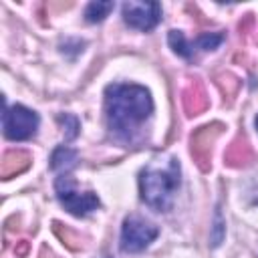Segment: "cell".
I'll use <instances>...</instances> for the list:
<instances>
[{"mask_svg":"<svg viewBox=\"0 0 258 258\" xmlns=\"http://www.w3.org/2000/svg\"><path fill=\"white\" fill-rule=\"evenodd\" d=\"M105 109L109 129L115 135L129 139L131 133L151 115L153 101L149 91L141 85L113 83L105 89Z\"/></svg>","mask_w":258,"mask_h":258,"instance_id":"cell-1","label":"cell"},{"mask_svg":"<svg viewBox=\"0 0 258 258\" xmlns=\"http://www.w3.org/2000/svg\"><path fill=\"white\" fill-rule=\"evenodd\" d=\"M179 161L167 157L165 161L153 159L139 173V196L155 212H169L173 206L175 191L181 183Z\"/></svg>","mask_w":258,"mask_h":258,"instance_id":"cell-2","label":"cell"},{"mask_svg":"<svg viewBox=\"0 0 258 258\" xmlns=\"http://www.w3.org/2000/svg\"><path fill=\"white\" fill-rule=\"evenodd\" d=\"M2 129H4L6 139L26 141L38 129V115L32 109L24 107V105L6 107L4 113H2Z\"/></svg>","mask_w":258,"mask_h":258,"instance_id":"cell-3","label":"cell"},{"mask_svg":"<svg viewBox=\"0 0 258 258\" xmlns=\"http://www.w3.org/2000/svg\"><path fill=\"white\" fill-rule=\"evenodd\" d=\"M54 189H56V198L58 202L64 206L67 212H71L73 216H87L89 212L99 208V196L95 191H77L75 189V181L69 175H60L54 181Z\"/></svg>","mask_w":258,"mask_h":258,"instance_id":"cell-4","label":"cell"},{"mask_svg":"<svg viewBox=\"0 0 258 258\" xmlns=\"http://www.w3.org/2000/svg\"><path fill=\"white\" fill-rule=\"evenodd\" d=\"M159 230L155 224L139 218V216H129L125 218L123 222V228H121V250L127 252V254H135V252H141L145 250L155 238H157Z\"/></svg>","mask_w":258,"mask_h":258,"instance_id":"cell-5","label":"cell"},{"mask_svg":"<svg viewBox=\"0 0 258 258\" xmlns=\"http://www.w3.org/2000/svg\"><path fill=\"white\" fill-rule=\"evenodd\" d=\"M123 20L135 30L147 32L157 26L161 20V6L159 2H139V0H129L121 6Z\"/></svg>","mask_w":258,"mask_h":258,"instance_id":"cell-6","label":"cell"},{"mask_svg":"<svg viewBox=\"0 0 258 258\" xmlns=\"http://www.w3.org/2000/svg\"><path fill=\"white\" fill-rule=\"evenodd\" d=\"M222 129H224L222 123H208V125L198 127L191 133L189 151H191V157H194V161L198 163V167L202 171H208L210 165H212V145L216 143Z\"/></svg>","mask_w":258,"mask_h":258,"instance_id":"cell-7","label":"cell"},{"mask_svg":"<svg viewBox=\"0 0 258 258\" xmlns=\"http://www.w3.org/2000/svg\"><path fill=\"white\" fill-rule=\"evenodd\" d=\"M181 105L187 117H196L208 109V97L204 91V85L194 79L187 83V87L181 91Z\"/></svg>","mask_w":258,"mask_h":258,"instance_id":"cell-8","label":"cell"},{"mask_svg":"<svg viewBox=\"0 0 258 258\" xmlns=\"http://www.w3.org/2000/svg\"><path fill=\"white\" fill-rule=\"evenodd\" d=\"M252 161H254V151H252L248 139L242 137V135H238V137L228 145V149H226V153H224V163H226L228 167H236V169H238V167L250 165Z\"/></svg>","mask_w":258,"mask_h":258,"instance_id":"cell-9","label":"cell"},{"mask_svg":"<svg viewBox=\"0 0 258 258\" xmlns=\"http://www.w3.org/2000/svg\"><path fill=\"white\" fill-rule=\"evenodd\" d=\"M30 153L28 151H22V149H12V151H6L4 157H2V165H0V175L2 179H10L14 175H20L24 173L28 167H30Z\"/></svg>","mask_w":258,"mask_h":258,"instance_id":"cell-10","label":"cell"},{"mask_svg":"<svg viewBox=\"0 0 258 258\" xmlns=\"http://www.w3.org/2000/svg\"><path fill=\"white\" fill-rule=\"evenodd\" d=\"M77 159H79V153L77 149L73 147H67V145H60L52 151L50 155V169L52 171H60V173H67L69 169H73L77 165Z\"/></svg>","mask_w":258,"mask_h":258,"instance_id":"cell-11","label":"cell"},{"mask_svg":"<svg viewBox=\"0 0 258 258\" xmlns=\"http://www.w3.org/2000/svg\"><path fill=\"white\" fill-rule=\"evenodd\" d=\"M167 42H169L171 50H173L175 54L183 56V58H191L194 52H196L194 42H187V38L183 36L181 30H169V34H167Z\"/></svg>","mask_w":258,"mask_h":258,"instance_id":"cell-12","label":"cell"},{"mask_svg":"<svg viewBox=\"0 0 258 258\" xmlns=\"http://www.w3.org/2000/svg\"><path fill=\"white\" fill-rule=\"evenodd\" d=\"M115 8L113 2L109 0H95V2H89L87 8H85V20L87 22H103L109 12Z\"/></svg>","mask_w":258,"mask_h":258,"instance_id":"cell-13","label":"cell"},{"mask_svg":"<svg viewBox=\"0 0 258 258\" xmlns=\"http://www.w3.org/2000/svg\"><path fill=\"white\" fill-rule=\"evenodd\" d=\"M222 42H224L222 32H206V34L198 36V40L194 42V48L196 50H216Z\"/></svg>","mask_w":258,"mask_h":258,"instance_id":"cell-14","label":"cell"},{"mask_svg":"<svg viewBox=\"0 0 258 258\" xmlns=\"http://www.w3.org/2000/svg\"><path fill=\"white\" fill-rule=\"evenodd\" d=\"M52 230H54V234L62 240V244H67L71 250H79V248L83 246V244H81V238H79L71 228H67V226L54 222V224H52Z\"/></svg>","mask_w":258,"mask_h":258,"instance_id":"cell-15","label":"cell"},{"mask_svg":"<svg viewBox=\"0 0 258 258\" xmlns=\"http://www.w3.org/2000/svg\"><path fill=\"white\" fill-rule=\"evenodd\" d=\"M56 121L62 125V131H64V137L67 139H75L79 135V119L75 115H69V113H60L56 117Z\"/></svg>","mask_w":258,"mask_h":258,"instance_id":"cell-16","label":"cell"},{"mask_svg":"<svg viewBox=\"0 0 258 258\" xmlns=\"http://www.w3.org/2000/svg\"><path fill=\"white\" fill-rule=\"evenodd\" d=\"M224 220H222V212H220V206L216 208V214H214V228H212V246H220L222 240H224V234H226V228H224Z\"/></svg>","mask_w":258,"mask_h":258,"instance_id":"cell-17","label":"cell"},{"mask_svg":"<svg viewBox=\"0 0 258 258\" xmlns=\"http://www.w3.org/2000/svg\"><path fill=\"white\" fill-rule=\"evenodd\" d=\"M246 196H248V202L252 206H258V173L252 175V179L248 183V194Z\"/></svg>","mask_w":258,"mask_h":258,"instance_id":"cell-18","label":"cell"},{"mask_svg":"<svg viewBox=\"0 0 258 258\" xmlns=\"http://www.w3.org/2000/svg\"><path fill=\"white\" fill-rule=\"evenodd\" d=\"M28 250H30V244H28V240H20V242H16L14 254H16V256H20V258H24V256L28 254Z\"/></svg>","mask_w":258,"mask_h":258,"instance_id":"cell-19","label":"cell"},{"mask_svg":"<svg viewBox=\"0 0 258 258\" xmlns=\"http://www.w3.org/2000/svg\"><path fill=\"white\" fill-rule=\"evenodd\" d=\"M38 258H56V254H54V252H50L46 246H42V248H40V254H38Z\"/></svg>","mask_w":258,"mask_h":258,"instance_id":"cell-20","label":"cell"},{"mask_svg":"<svg viewBox=\"0 0 258 258\" xmlns=\"http://www.w3.org/2000/svg\"><path fill=\"white\" fill-rule=\"evenodd\" d=\"M254 125H256V129H258V115H256V119H254Z\"/></svg>","mask_w":258,"mask_h":258,"instance_id":"cell-21","label":"cell"}]
</instances>
